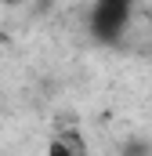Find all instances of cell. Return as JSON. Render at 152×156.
<instances>
[{"label":"cell","mask_w":152,"mask_h":156,"mask_svg":"<svg viewBox=\"0 0 152 156\" xmlns=\"http://www.w3.org/2000/svg\"><path fill=\"white\" fill-rule=\"evenodd\" d=\"M130 18H134V0H94L91 4V37L102 40V44H119L123 33L130 29Z\"/></svg>","instance_id":"obj_1"},{"label":"cell","mask_w":152,"mask_h":156,"mask_svg":"<svg viewBox=\"0 0 152 156\" xmlns=\"http://www.w3.org/2000/svg\"><path fill=\"white\" fill-rule=\"evenodd\" d=\"M0 4H4V0H0Z\"/></svg>","instance_id":"obj_2"}]
</instances>
